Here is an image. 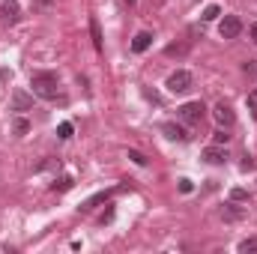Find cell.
I'll return each mask as SVG.
<instances>
[{"instance_id": "obj_1", "label": "cell", "mask_w": 257, "mask_h": 254, "mask_svg": "<svg viewBox=\"0 0 257 254\" xmlns=\"http://www.w3.org/2000/svg\"><path fill=\"white\" fill-rule=\"evenodd\" d=\"M30 87H33V96H39V99H57V93H60V81L54 72H36L30 78Z\"/></svg>"}, {"instance_id": "obj_2", "label": "cell", "mask_w": 257, "mask_h": 254, "mask_svg": "<svg viewBox=\"0 0 257 254\" xmlns=\"http://www.w3.org/2000/svg\"><path fill=\"white\" fill-rule=\"evenodd\" d=\"M192 84H194V78H192V72H186V69H180V72H174L171 78H168V90L174 93V96H183V93H189L192 90Z\"/></svg>"}, {"instance_id": "obj_3", "label": "cell", "mask_w": 257, "mask_h": 254, "mask_svg": "<svg viewBox=\"0 0 257 254\" xmlns=\"http://www.w3.org/2000/svg\"><path fill=\"white\" fill-rule=\"evenodd\" d=\"M203 102H186L183 108H177V114H180V120L183 123H192V126H197L200 120H203Z\"/></svg>"}, {"instance_id": "obj_4", "label": "cell", "mask_w": 257, "mask_h": 254, "mask_svg": "<svg viewBox=\"0 0 257 254\" xmlns=\"http://www.w3.org/2000/svg\"><path fill=\"white\" fill-rule=\"evenodd\" d=\"M218 33H221V39H236L242 33V21L236 15H224V21L218 24Z\"/></svg>"}, {"instance_id": "obj_5", "label": "cell", "mask_w": 257, "mask_h": 254, "mask_svg": "<svg viewBox=\"0 0 257 254\" xmlns=\"http://www.w3.org/2000/svg\"><path fill=\"white\" fill-rule=\"evenodd\" d=\"M212 117H215V123H218L221 129H230L233 123H236V114H233V108H230L227 102H218L215 111H212Z\"/></svg>"}, {"instance_id": "obj_6", "label": "cell", "mask_w": 257, "mask_h": 254, "mask_svg": "<svg viewBox=\"0 0 257 254\" xmlns=\"http://www.w3.org/2000/svg\"><path fill=\"white\" fill-rule=\"evenodd\" d=\"M0 18L6 24H15L18 21V0H3L0 3Z\"/></svg>"}, {"instance_id": "obj_7", "label": "cell", "mask_w": 257, "mask_h": 254, "mask_svg": "<svg viewBox=\"0 0 257 254\" xmlns=\"http://www.w3.org/2000/svg\"><path fill=\"white\" fill-rule=\"evenodd\" d=\"M162 132H165V135H168L171 141H180V144H186V141L192 138V135H189L186 129H183V126H177V123H162Z\"/></svg>"}, {"instance_id": "obj_8", "label": "cell", "mask_w": 257, "mask_h": 254, "mask_svg": "<svg viewBox=\"0 0 257 254\" xmlns=\"http://www.w3.org/2000/svg\"><path fill=\"white\" fill-rule=\"evenodd\" d=\"M150 45H153V33H147V30H141V33L132 39V51H135V54H144Z\"/></svg>"}, {"instance_id": "obj_9", "label": "cell", "mask_w": 257, "mask_h": 254, "mask_svg": "<svg viewBox=\"0 0 257 254\" xmlns=\"http://www.w3.org/2000/svg\"><path fill=\"white\" fill-rule=\"evenodd\" d=\"M203 159H206L209 165H224V162H227V150H221V147L215 144V147L203 150Z\"/></svg>"}, {"instance_id": "obj_10", "label": "cell", "mask_w": 257, "mask_h": 254, "mask_svg": "<svg viewBox=\"0 0 257 254\" xmlns=\"http://www.w3.org/2000/svg\"><path fill=\"white\" fill-rule=\"evenodd\" d=\"M111 194H114V191H99V194H93V197H87V200H84V203H81L78 209H81V212H90V209H96L99 203H105V200H111Z\"/></svg>"}, {"instance_id": "obj_11", "label": "cell", "mask_w": 257, "mask_h": 254, "mask_svg": "<svg viewBox=\"0 0 257 254\" xmlns=\"http://www.w3.org/2000/svg\"><path fill=\"white\" fill-rule=\"evenodd\" d=\"M30 105H33V96H27V93H21V90L12 96V108H15V111H27Z\"/></svg>"}, {"instance_id": "obj_12", "label": "cell", "mask_w": 257, "mask_h": 254, "mask_svg": "<svg viewBox=\"0 0 257 254\" xmlns=\"http://www.w3.org/2000/svg\"><path fill=\"white\" fill-rule=\"evenodd\" d=\"M90 33H93V45H96V51H102V30H99V21H96V18H90Z\"/></svg>"}, {"instance_id": "obj_13", "label": "cell", "mask_w": 257, "mask_h": 254, "mask_svg": "<svg viewBox=\"0 0 257 254\" xmlns=\"http://www.w3.org/2000/svg\"><path fill=\"white\" fill-rule=\"evenodd\" d=\"M72 186H75V180H72V177H60V180H54V183H51V189H54V191H69Z\"/></svg>"}, {"instance_id": "obj_14", "label": "cell", "mask_w": 257, "mask_h": 254, "mask_svg": "<svg viewBox=\"0 0 257 254\" xmlns=\"http://www.w3.org/2000/svg\"><path fill=\"white\" fill-rule=\"evenodd\" d=\"M239 254H257V239H254V236L239 242Z\"/></svg>"}, {"instance_id": "obj_15", "label": "cell", "mask_w": 257, "mask_h": 254, "mask_svg": "<svg viewBox=\"0 0 257 254\" xmlns=\"http://www.w3.org/2000/svg\"><path fill=\"white\" fill-rule=\"evenodd\" d=\"M12 129H15V135H18V138H21V135H27V132H30V123H27V120H24V117H18V120H15V123H12Z\"/></svg>"}, {"instance_id": "obj_16", "label": "cell", "mask_w": 257, "mask_h": 254, "mask_svg": "<svg viewBox=\"0 0 257 254\" xmlns=\"http://www.w3.org/2000/svg\"><path fill=\"white\" fill-rule=\"evenodd\" d=\"M218 15H221V9L212 3V6H206V9H203V15H200V18H203V21H212V18H218Z\"/></svg>"}, {"instance_id": "obj_17", "label": "cell", "mask_w": 257, "mask_h": 254, "mask_svg": "<svg viewBox=\"0 0 257 254\" xmlns=\"http://www.w3.org/2000/svg\"><path fill=\"white\" fill-rule=\"evenodd\" d=\"M212 141H215V144H218V147H221V144H224V147H227V141H230V135H227V132H224V129H218V132H212Z\"/></svg>"}, {"instance_id": "obj_18", "label": "cell", "mask_w": 257, "mask_h": 254, "mask_svg": "<svg viewBox=\"0 0 257 254\" xmlns=\"http://www.w3.org/2000/svg\"><path fill=\"white\" fill-rule=\"evenodd\" d=\"M221 215H224L227 221H236V218H239L242 212H239V209H233V203H227V209H221Z\"/></svg>"}, {"instance_id": "obj_19", "label": "cell", "mask_w": 257, "mask_h": 254, "mask_svg": "<svg viewBox=\"0 0 257 254\" xmlns=\"http://www.w3.org/2000/svg\"><path fill=\"white\" fill-rule=\"evenodd\" d=\"M57 135H60L63 141H69V138H72V123H60V126H57Z\"/></svg>"}, {"instance_id": "obj_20", "label": "cell", "mask_w": 257, "mask_h": 254, "mask_svg": "<svg viewBox=\"0 0 257 254\" xmlns=\"http://www.w3.org/2000/svg\"><path fill=\"white\" fill-rule=\"evenodd\" d=\"M128 159H132L135 165H147V156H144V153H138V150H128Z\"/></svg>"}, {"instance_id": "obj_21", "label": "cell", "mask_w": 257, "mask_h": 254, "mask_svg": "<svg viewBox=\"0 0 257 254\" xmlns=\"http://www.w3.org/2000/svg\"><path fill=\"white\" fill-rule=\"evenodd\" d=\"M242 72H245L248 78H257V60H248V63L242 66Z\"/></svg>"}, {"instance_id": "obj_22", "label": "cell", "mask_w": 257, "mask_h": 254, "mask_svg": "<svg viewBox=\"0 0 257 254\" xmlns=\"http://www.w3.org/2000/svg\"><path fill=\"white\" fill-rule=\"evenodd\" d=\"M230 197H233L236 203H242V200H248V191H245V189H233V191H230Z\"/></svg>"}, {"instance_id": "obj_23", "label": "cell", "mask_w": 257, "mask_h": 254, "mask_svg": "<svg viewBox=\"0 0 257 254\" xmlns=\"http://www.w3.org/2000/svg\"><path fill=\"white\" fill-rule=\"evenodd\" d=\"M248 108H251V114H254V120H257V87L248 93Z\"/></svg>"}, {"instance_id": "obj_24", "label": "cell", "mask_w": 257, "mask_h": 254, "mask_svg": "<svg viewBox=\"0 0 257 254\" xmlns=\"http://www.w3.org/2000/svg\"><path fill=\"white\" fill-rule=\"evenodd\" d=\"M177 54H186V45H171L168 48V57H177Z\"/></svg>"}, {"instance_id": "obj_25", "label": "cell", "mask_w": 257, "mask_h": 254, "mask_svg": "<svg viewBox=\"0 0 257 254\" xmlns=\"http://www.w3.org/2000/svg\"><path fill=\"white\" fill-rule=\"evenodd\" d=\"M180 191L189 194V191H192V180H180Z\"/></svg>"}, {"instance_id": "obj_26", "label": "cell", "mask_w": 257, "mask_h": 254, "mask_svg": "<svg viewBox=\"0 0 257 254\" xmlns=\"http://www.w3.org/2000/svg\"><path fill=\"white\" fill-rule=\"evenodd\" d=\"M248 36H251V42L257 45V24H251V27H248Z\"/></svg>"}, {"instance_id": "obj_27", "label": "cell", "mask_w": 257, "mask_h": 254, "mask_svg": "<svg viewBox=\"0 0 257 254\" xmlns=\"http://www.w3.org/2000/svg\"><path fill=\"white\" fill-rule=\"evenodd\" d=\"M39 3H42V6H48V3H51V0H39Z\"/></svg>"}, {"instance_id": "obj_28", "label": "cell", "mask_w": 257, "mask_h": 254, "mask_svg": "<svg viewBox=\"0 0 257 254\" xmlns=\"http://www.w3.org/2000/svg\"><path fill=\"white\" fill-rule=\"evenodd\" d=\"M126 3H128V6H132V3H135V0H126Z\"/></svg>"}]
</instances>
